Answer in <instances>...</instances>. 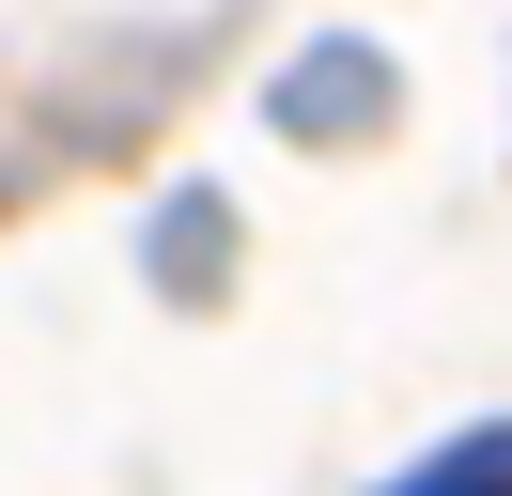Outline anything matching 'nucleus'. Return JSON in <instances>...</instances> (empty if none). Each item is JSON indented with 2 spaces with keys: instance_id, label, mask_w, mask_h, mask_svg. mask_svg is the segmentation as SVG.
<instances>
[{
  "instance_id": "nucleus-1",
  "label": "nucleus",
  "mask_w": 512,
  "mask_h": 496,
  "mask_svg": "<svg viewBox=\"0 0 512 496\" xmlns=\"http://www.w3.org/2000/svg\"><path fill=\"white\" fill-rule=\"evenodd\" d=\"M404 496H512V434H466V450H450L435 481H404Z\"/></svg>"
}]
</instances>
